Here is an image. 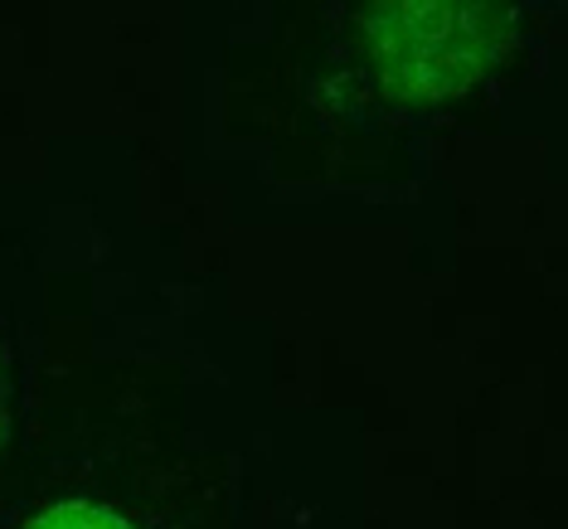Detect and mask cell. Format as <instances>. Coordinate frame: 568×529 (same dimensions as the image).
<instances>
[{
  "instance_id": "1",
  "label": "cell",
  "mask_w": 568,
  "mask_h": 529,
  "mask_svg": "<svg viewBox=\"0 0 568 529\" xmlns=\"http://www.w3.org/2000/svg\"><path fill=\"white\" fill-rule=\"evenodd\" d=\"M24 529H132L122 515L102 510V506H83V500H69V506L44 510L40 520H30Z\"/></svg>"
}]
</instances>
